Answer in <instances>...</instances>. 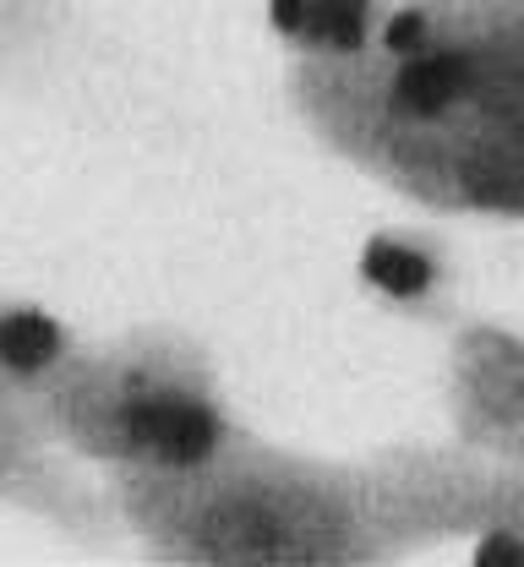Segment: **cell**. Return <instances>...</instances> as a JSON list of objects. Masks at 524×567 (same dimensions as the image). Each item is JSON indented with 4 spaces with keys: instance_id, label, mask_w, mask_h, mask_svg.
Returning a JSON list of instances; mask_svg holds the SVG:
<instances>
[{
    "instance_id": "obj_1",
    "label": "cell",
    "mask_w": 524,
    "mask_h": 567,
    "mask_svg": "<svg viewBox=\"0 0 524 567\" xmlns=\"http://www.w3.org/2000/svg\"><path fill=\"white\" fill-rule=\"evenodd\" d=\"M132 551L181 567H339L432 540L415 453L333 464L246 431L219 458L110 486Z\"/></svg>"
},
{
    "instance_id": "obj_2",
    "label": "cell",
    "mask_w": 524,
    "mask_h": 567,
    "mask_svg": "<svg viewBox=\"0 0 524 567\" xmlns=\"http://www.w3.org/2000/svg\"><path fill=\"white\" fill-rule=\"evenodd\" d=\"M33 415L104 492L186 475L251 431L214 344L175 322L82 333L33 399Z\"/></svg>"
},
{
    "instance_id": "obj_3",
    "label": "cell",
    "mask_w": 524,
    "mask_h": 567,
    "mask_svg": "<svg viewBox=\"0 0 524 567\" xmlns=\"http://www.w3.org/2000/svg\"><path fill=\"white\" fill-rule=\"evenodd\" d=\"M0 518L61 535L72 546L121 540L104 481H93L39 425L33 404L0 382Z\"/></svg>"
},
{
    "instance_id": "obj_4",
    "label": "cell",
    "mask_w": 524,
    "mask_h": 567,
    "mask_svg": "<svg viewBox=\"0 0 524 567\" xmlns=\"http://www.w3.org/2000/svg\"><path fill=\"white\" fill-rule=\"evenodd\" d=\"M453 425L475 458L524 464V339L503 328H464L449 365Z\"/></svg>"
},
{
    "instance_id": "obj_5",
    "label": "cell",
    "mask_w": 524,
    "mask_h": 567,
    "mask_svg": "<svg viewBox=\"0 0 524 567\" xmlns=\"http://www.w3.org/2000/svg\"><path fill=\"white\" fill-rule=\"evenodd\" d=\"M82 344L72 322L39 300H17V295H0V382L17 393V399H39L44 382L72 360V350Z\"/></svg>"
},
{
    "instance_id": "obj_6",
    "label": "cell",
    "mask_w": 524,
    "mask_h": 567,
    "mask_svg": "<svg viewBox=\"0 0 524 567\" xmlns=\"http://www.w3.org/2000/svg\"><path fill=\"white\" fill-rule=\"evenodd\" d=\"M76 33L72 0H0V82L44 71Z\"/></svg>"
},
{
    "instance_id": "obj_7",
    "label": "cell",
    "mask_w": 524,
    "mask_h": 567,
    "mask_svg": "<svg viewBox=\"0 0 524 567\" xmlns=\"http://www.w3.org/2000/svg\"><path fill=\"white\" fill-rule=\"evenodd\" d=\"M361 274H367V284H372L377 295H388V300H427V295L438 289L432 251H421V246H410V240H399V235L367 240Z\"/></svg>"
}]
</instances>
